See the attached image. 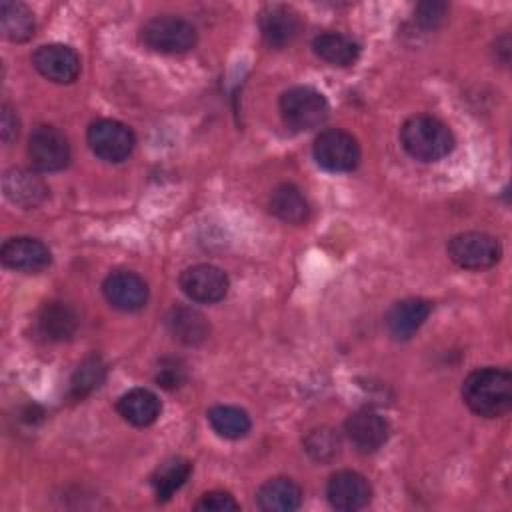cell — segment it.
Listing matches in <instances>:
<instances>
[{"label": "cell", "mask_w": 512, "mask_h": 512, "mask_svg": "<svg viewBox=\"0 0 512 512\" xmlns=\"http://www.w3.org/2000/svg\"><path fill=\"white\" fill-rule=\"evenodd\" d=\"M344 432L358 452L370 454L388 440V422L374 410H358L348 416Z\"/></svg>", "instance_id": "14"}, {"label": "cell", "mask_w": 512, "mask_h": 512, "mask_svg": "<svg viewBox=\"0 0 512 512\" xmlns=\"http://www.w3.org/2000/svg\"><path fill=\"white\" fill-rule=\"evenodd\" d=\"M106 376V364L102 362L100 356H88L80 362V366L76 368V372L72 374L70 380V396L74 400H82L84 396H88L92 390H96Z\"/></svg>", "instance_id": "27"}, {"label": "cell", "mask_w": 512, "mask_h": 512, "mask_svg": "<svg viewBox=\"0 0 512 512\" xmlns=\"http://www.w3.org/2000/svg\"><path fill=\"white\" fill-rule=\"evenodd\" d=\"M34 68L50 82L70 84L78 78L80 58L78 54L64 44H44L32 54Z\"/></svg>", "instance_id": "11"}, {"label": "cell", "mask_w": 512, "mask_h": 512, "mask_svg": "<svg viewBox=\"0 0 512 512\" xmlns=\"http://www.w3.org/2000/svg\"><path fill=\"white\" fill-rule=\"evenodd\" d=\"M270 212L286 224H304L310 216V206L302 190L294 184H280L272 190L268 200Z\"/></svg>", "instance_id": "21"}, {"label": "cell", "mask_w": 512, "mask_h": 512, "mask_svg": "<svg viewBox=\"0 0 512 512\" xmlns=\"http://www.w3.org/2000/svg\"><path fill=\"white\" fill-rule=\"evenodd\" d=\"M404 150L420 162H438L454 148V136L450 128L428 114L412 116L400 130Z\"/></svg>", "instance_id": "2"}, {"label": "cell", "mask_w": 512, "mask_h": 512, "mask_svg": "<svg viewBox=\"0 0 512 512\" xmlns=\"http://www.w3.org/2000/svg\"><path fill=\"white\" fill-rule=\"evenodd\" d=\"M2 190L10 202L22 208L38 206L48 194L46 184L34 172L24 168L6 170L2 178Z\"/></svg>", "instance_id": "18"}, {"label": "cell", "mask_w": 512, "mask_h": 512, "mask_svg": "<svg viewBox=\"0 0 512 512\" xmlns=\"http://www.w3.org/2000/svg\"><path fill=\"white\" fill-rule=\"evenodd\" d=\"M86 140L90 150L106 162H122L134 150V134L132 130L118 120H96L90 124L86 132Z\"/></svg>", "instance_id": "7"}, {"label": "cell", "mask_w": 512, "mask_h": 512, "mask_svg": "<svg viewBox=\"0 0 512 512\" xmlns=\"http://www.w3.org/2000/svg\"><path fill=\"white\" fill-rule=\"evenodd\" d=\"M238 502L222 490H212L206 492L198 502H196V510L202 512H226V510H238Z\"/></svg>", "instance_id": "31"}, {"label": "cell", "mask_w": 512, "mask_h": 512, "mask_svg": "<svg viewBox=\"0 0 512 512\" xmlns=\"http://www.w3.org/2000/svg\"><path fill=\"white\" fill-rule=\"evenodd\" d=\"M166 324H168L170 334L188 346L204 342L210 332L208 320L198 310H194L190 306H176L168 314Z\"/></svg>", "instance_id": "22"}, {"label": "cell", "mask_w": 512, "mask_h": 512, "mask_svg": "<svg viewBox=\"0 0 512 512\" xmlns=\"http://www.w3.org/2000/svg\"><path fill=\"white\" fill-rule=\"evenodd\" d=\"M192 472V464L186 460V458H180V456H174V458H168L164 460L156 470L154 474L150 476V484H152V490L156 494V500L158 502H166L172 498V494L184 486V482L188 480Z\"/></svg>", "instance_id": "24"}, {"label": "cell", "mask_w": 512, "mask_h": 512, "mask_svg": "<svg viewBox=\"0 0 512 512\" xmlns=\"http://www.w3.org/2000/svg\"><path fill=\"white\" fill-rule=\"evenodd\" d=\"M206 416L212 430L222 438L238 440L250 432V416L246 414V410L238 406L218 404V406H212Z\"/></svg>", "instance_id": "25"}, {"label": "cell", "mask_w": 512, "mask_h": 512, "mask_svg": "<svg viewBox=\"0 0 512 512\" xmlns=\"http://www.w3.org/2000/svg\"><path fill=\"white\" fill-rule=\"evenodd\" d=\"M0 126H2V140L4 144H10L16 136H18V116L14 114V110L4 104L2 106V118H0Z\"/></svg>", "instance_id": "32"}, {"label": "cell", "mask_w": 512, "mask_h": 512, "mask_svg": "<svg viewBox=\"0 0 512 512\" xmlns=\"http://www.w3.org/2000/svg\"><path fill=\"white\" fill-rule=\"evenodd\" d=\"M258 26H260V34H262L264 42L272 48H284L286 44H290L296 38L298 30H300L296 12L282 4L264 8L260 12Z\"/></svg>", "instance_id": "15"}, {"label": "cell", "mask_w": 512, "mask_h": 512, "mask_svg": "<svg viewBox=\"0 0 512 512\" xmlns=\"http://www.w3.org/2000/svg\"><path fill=\"white\" fill-rule=\"evenodd\" d=\"M316 56L332 66H350L360 56V46L350 36L340 32H322L312 40Z\"/></svg>", "instance_id": "23"}, {"label": "cell", "mask_w": 512, "mask_h": 512, "mask_svg": "<svg viewBox=\"0 0 512 512\" xmlns=\"http://www.w3.org/2000/svg\"><path fill=\"white\" fill-rule=\"evenodd\" d=\"M306 452L318 462H330L340 452V436L332 428H316L304 438Z\"/></svg>", "instance_id": "28"}, {"label": "cell", "mask_w": 512, "mask_h": 512, "mask_svg": "<svg viewBox=\"0 0 512 512\" xmlns=\"http://www.w3.org/2000/svg\"><path fill=\"white\" fill-rule=\"evenodd\" d=\"M0 258L6 268L28 272V274L40 272L48 268L52 262V254L48 246L30 236L8 238L0 248Z\"/></svg>", "instance_id": "12"}, {"label": "cell", "mask_w": 512, "mask_h": 512, "mask_svg": "<svg viewBox=\"0 0 512 512\" xmlns=\"http://www.w3.org/2000/svg\"><path fill=\"white\" fill-rule=\"evenodd\" d=\"M142 42L162 54H182L196 46V28L178 16H156L142 26Z\"/></svg>", "instance_id": "4"}, {"label": "cell", "mask_w": 512, "mask_h": 512, "mask_svg": "<svg viewBox=\"0 0 512 512\" xmlns=\"http://www.w3.org/2000/svg\"><path fill=\"white\" fill-rule=\"evenodd\" d=\"M466 406L484 418H498L512 408V374L506 368H478L462 384Z\"/></svg>", "instance_id": "1"}, {"label": "cell", "mask_w": 512, "mask_h": 512, "mask_svg": "<svg viewBox=\"0 0 512 512\" xmlns=\"http://www.w3.org/2000/svg\"><path fill=\"white\" fill-rule=\"evenodd\" d=\"M326 498L332 508L354 512L370 502L372 488L362 474L354 470H340L330 476L326 484Z\"/></svg>", "instance_id": "10"}, {"label": "cell", "mask_w": 512, "mask_h": 512, "mask_svg": "<svg viewBox=\"0 0 512 512\" xmlns=\"http://www.w3.org/2000/svg\"><path fill=\"white\" fill-rule=\"evenodd\" d=\"M448 14V4L446 2H438V0H428V2H420L416 6V20L420 26L424 28H436Z\"/></svg>", "instance_id": "30"}, {"label": "cell", "mask_w": 512, "mask_h": 512, "mask_svg": "<svg viewBox=\"0 0 512 512\" xmlns=\"http://www.w3.org/2000/svg\"><path fill=\"white\" fill-rule=\"evenodd\" d=\"M102 292H104V298L110 302V306L122 312H136L144 308L148 300L146 282L136 272H128V270H118L108 274L102 284Z\"/></svg>", "instance_id": "13"}, {"label": "cell", "mask_w": 512, "mask_h": 512, "mask_svg": "<svg viewBox=\"0 0 512 512\" xmlns=\"http://www.w3.org/2000/svg\"><path fill=\"white\" fill-rule=\"evenodd\" d=\"M28 158L40 172H58L70 162V144L54 126H38L28 138Z\"/></svg>", "instance_id": "8"}, {"label": "cell", "mask_w": 512, "mask_h": 512, "mask_svg": "<svg viewBox=\"0 0 512 512\" xmlns=\"http://www.w3.org/2000/svg\"><path fill=\"white\" fill-rule=\"evenodd\" d=\"M256 502L266 512H292L302 504V490L290 478H272L260 486Z\"/></svg>", "instance_id": "20"}, {"label": "cell", "mask_w": 512, "mask_h": 512, "mask_svg": "<svg viewBox=\"0 0 512 512\" xmlns=\"http://www.w3.org/2000/svg\"><path fill=\"white\" fill-rule=\"evenodd\" d=\"M36 328L44 340L62 342L74 336L78 328V316L68 304L52 300L42 304V308L38 310Z\"/></svg>", "instance_id": "17"}, {"label": "cell", "mask_w": 512, "mask_h": 512, "mask_svg": "<svg viewBox=\"0 0 512 512\" xmlns=\"http://www.w3.org/2000/svg\"><path fill=\"white\" fill-rule=\"evenodd\" d=\"M2 34L12 42H26L34 34V14L22 2L4 0L0 4Z\"/></svg>", "instance_id": "26"}, {"label": "cell", "mask_w": 512, "mask_h": 512, "mask_svg": "<svg viewBox=\"0 0 512 512\" xmlns=\"http://www.w3.org/2000/svg\"><path fill=\"white\" fill-rule=\"evenodd\" d=\"M432 306L424 298H404L386 312V328L396 340H408L424 324Z\"/></svg>", "instance_id": "16"}, {"label": "cell", "mask_w": 512, "mask_h": 512, "mask_svg": "<svg viewBox=\"0 0 512 512\" xmlns=\"http://www.w3.org/2000/svg\"><path fill=\"white\" fill-rule=\"evenodd\" d=\"M448 256L466 270H484L502 256L500 242L484 232H462L448 242Z\"/></svg>", "instance_id": "6"}, {"label": "cell", "mask_w": 512, "mask_h": 512, "mask_svg": "<svg viewBox=\"0 0 512 512\" xmlns=\"http://www.w3.org/2000/svg\"><path fill=\"white\" fill-rule=\"evenodd\" d=\"M118 414L132 426H150L160 416L162 404L158 396L148 388H132L120 396Z\"/></svg>", "instance_id": "19"}, {"label": "cell", "mask_w": 512, "mask_h": 512, "mask_svg": "<svg viewBox=\"0 0 512 512\" xmlns=\"http://www.w3.org/2000/svg\"><path fill=\"white\" fill-rule=\"evenodd\" d=\"M156 382H158V386H162L166 390L180 388L186 382V368H184V364L180 360H176V358L160 360V364L156 368Z\"/></svg>", "instance_id": "29"}, {"label": "cell", "mask_w": 512, "mask_h": 512, "mask_svg": "<svg viewBox=\"0 0 512 512\" xmlns=\"http://www.w3.org/2000/svg\"><path fill=\"white\" fill-rule=\"evenodd\" d=\"M228 276L214 264H194L180 274L182 292L202 304L218 302L228 292Z\"/></svg>", "instance_id": "9"}, {"label": "cell", "mask_w": 512, "mask_h": 512, "mask_svg": "<svg viewBox=\"0 0 512 512\" xmlns=\"http://www.w3.org/2000/svg\"><path fill=\"white\" fill-rule=\"evenodd\" d=\"M314 158L328 172H350L360 162V146L352 134L328 128L314 140Z\"/></svg>", "instance_id": "5"}, {"label": "cell", "mask_w": 512, "mask_h": 512, "mask_svg": "<svg viewBox=\"0 0 512 512\" xmlns=\"http://www.w3.org/2000/svg\"><path fill=\"white\" fill-rule=\"evenodd\" d=\"M280 114L288 128L306 132L328 118V102L310 86H294L280 96Z\"/></svg>", "instance_id": "3"}]
</instances>
